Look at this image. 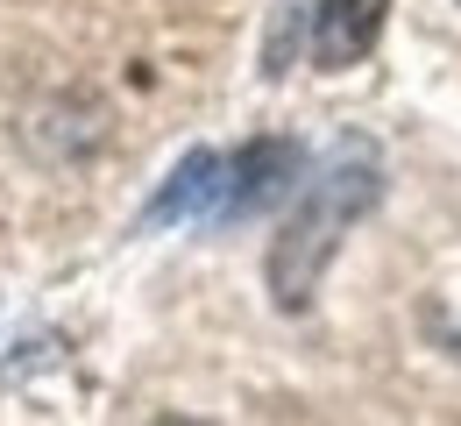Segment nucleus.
Segmentation results:
<instances>
[{"mask_svg":"<svg viewBox=\"0 0 461 426\" xmlns=\"http://www.w3.org/2000/svg\"><path fill=\"white\" fill-rule=\"evenodd\" d=\"M376 192H384V157H376L369 142H341V150L305 178L291 221L277 228V242H270V270H263V277H270V299L285 305V313L312 305V292H320V277H327L341 235L376 206Z\"/></svg>","mask_w":461,"mask_h":426,"instance_id":"1","label":"nucleus"},{"mask_svg":"<svg viewBox=\"0 0 461 426\" xmlns=\"http://www.w3.org/2000/svg\"><path fill=\"white\" fill-rule=\"evenodd\" d=\"M305 178V150L291 142V135H263V142H249L241 157H228V206H221V221H241V213H263L277 192Z\"/></svg>","mask_w":461,"mask_h":426,"instance_id":"2","label":"nucleus"},{"mask_svg":"<svg viewBox=\"0 0 461 426\" xmlns=\"http://www.w3.org/2000/svg\"><path fill=\"white\" fill-rule=\"evenodd\" d=\"M221 206H228V157L192 150L171 178H164V192L142 206V228H171V221H221Z\"/></svg>","mask_w":461,"mask_h":426,"instance_id":"3","label":"nucleus"},{"mask_svg":"<svg viewBox=\"0 0 461 426\" xmlns=\"http://www.w3.org/2000/svg\"><path fill=\"white\" fill-rule=\"evenodd\" d=\"M384 14H391V0H320L312 7V64L320 71L362 64L384 36Z\"/></svg>","mask_w":461,"mask_h":426,"instance_id":"4","label":"nucleus"}]
</instances>
